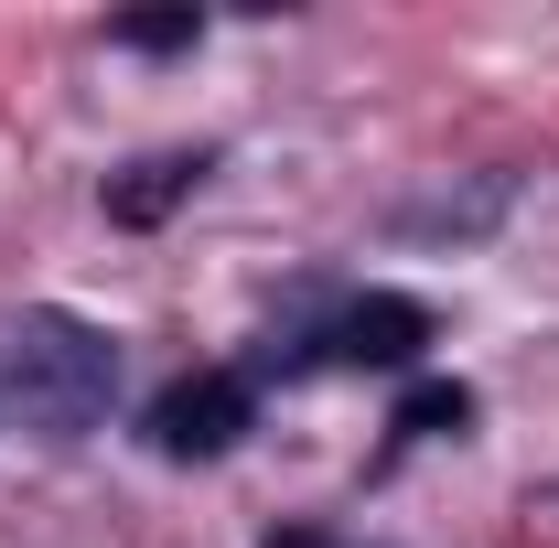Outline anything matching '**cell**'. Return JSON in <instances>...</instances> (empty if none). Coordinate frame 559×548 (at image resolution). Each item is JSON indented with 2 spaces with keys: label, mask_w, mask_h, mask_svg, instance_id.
Returning <instances> with one entry per match:
<instances>
[{
  "label": "cell",
  "mask_w": 559,
  "mask_h": 548,
  "mask_svg": "<svg viewBox=\"0 0 559 548\" xmlns=\"http://www.w3.org/2000/svg\"><path fill=\"white\" fill-rule=\"evenodd\" d=\"M430 301H409V290H345L323 323H301L290 344H270L248 377H323V366H419L430 355Z\"/></svg>",
  "instance_id": "obj_2"
},
{
  "label": "cell",
  "mask_w": 559,
  "mask_h": 548,
  "mask_svg": "<svg viewBox=\"0 0 559 548\" xmlns=\"http://www.w3.org/2000/svg\"><path fill=\"white\" fill-rule=\"evenodd\" d=\"M259 548H377V538H334V527H270Z\"/></svg>",
  "instance_id": "obj_7"
},
{
  "label": "cell",
  "mask_w": 559,
  "mask_h": 548,
  "mask_svg": "<svg viewBox=\"0 0 559 548\" xmlns=\"http://www.w3.org/2000/svg\"><path fill=\"white\" fill-rule=\"evenodd\" d=\"M205 172H215L205 140H183V151H140L130 172H108V194H97V205H108V226H162V215L183 205Z\"/></svg>",
  "instance_id": "obj_4"
},
{
  "label": "cell",
  "mask_w": 559,
  "mask_h": 548,
  "mask_svg": "<svg viewBox=\"0 0 559 548\" xmlns=\"http://www.w3.org/2000/svg\"><path fill=\"white\" fill-rule=\"evenodd\" d=\"M108 44H130V55H194L205 11H130V22H108Z\"/></svg>",
  "instance_id": "obj_6"
},
{
  "label": "cell",
  "mask_w": 559,
  "mask_h": 548,
  "mask_svg": "<svg viewBox=\"0 0 559 548\" xmlns=\"http://www.w3.org/2000/svg\"><path fill=\"white\" fill-rule=\"evenodd\" d=\"M248 430H259V377H248V366H183V377L140 409V441H151L162 463H226Z\"/></svg>",
  "instance_id": "obj_3"
},
{
  "label": "cell",
  "mask_w": 559,
  "mask_h": 548,
  "mask_svg": "<svg viewBox=\"0 0 559 548\" xmlns=\"http://www.w3.org/2000/svg\"><path fill=\"white\" fill-rule=\"evenodd\" d=\"M549 505H559V484H549Z\"/></svg>",
  "instance_id": "obj_8"
},
{
  "label": "cell",
  "mask_w": 559,
  "mask_h": 548,
  "mask_svg": "<svg viewBox=\"0 0 559 548\" xmlns=\"http://www.w3.org/2000/svg\"><path fill=\"white\" fill-rule=\"evenodd\" d=\"M388 430H399V441H463V430H474V388H463V377H419Z\"/></svg>",
  "instance_id": "obj_5"
},
{
  "label": "cell",
  "mask_w": 559,
  "mask_h": 548,
  "mask_svg": "<svg viewBox=\"0 0 559 548\" xmlns=\"http://www.w3.org/2000/svg\"><path fill=\"white\" fill-rule=\"evenodd\" d=\"M0 388H11V409H22L33 441H86L119 409V344L86 312H66V301H33L0 334Z\"/></svg>",
  "instance_id": "obj_1"
}]
</instances>
